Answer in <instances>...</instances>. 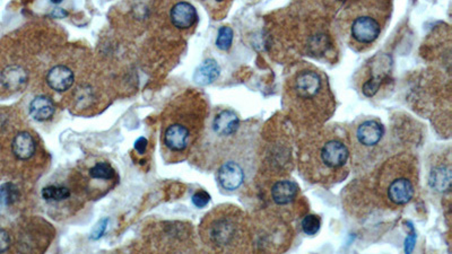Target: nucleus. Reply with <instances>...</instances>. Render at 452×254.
Returning <instances> with one entry per match:
<instances>
[{"mask_svg": "<svg viewBox=\"0 0 452 254\" xmlns=\"http://www.w3.org/2000/svg\"><path fill=\"white\" fill-rule=\"evenodd\" d=\"M297 156L299 173L308 182L324 187L340 183L351 169L349 134L333 126L306 129Z\"/></svg>", "mask_w": 452, "mask_h": 254, "instance_id": "1", "label": "nucleus"}, {"mask_svg": "<svg viewBox=\"0 0 452 254\" xmlns=\"http://www.w3.org/2000/svg\"><path fill=\"white\" fill-rule=\"evenodd\" d=\"M284 105L294 123L311 129L320 127L331 117L335 98L322 71L303 67L286 82Z\"/></svg>", "mask_w": 452, "mask_h": 254, "instance_id": "2", "label": "nucleus"}, {"mask_svg": "<svg viewBox=\"0 0 452 254\" xmlns=\"http://www.w3.org/2000/svg\"><path fill=\"white\" fill-rule=\"evenodd\" d=\"M202 239L214 251L245 253L254 251L252 223L236 206H220L200 225Z\"/></svg>", "mask_w": 452, "mask_h": 254, "instance_id": "3", "label": "nucleus"}, {"mask_svg": "<svg viewBox=\"0 0 452 254\" xmlns=\"http://www.w3.org/2000/svg\"><path fill=\"white\" fill-rule=\"evenodd\" d=\"M419 183L417 161L410 154L387 159L376 176V191L387 208H401L415 197Z\"/></svg>", "mask_w": 452, "mask_h": 254, "instance_id": "4", "label": "nucleus"}, {"mask_svg": "<svg viewBox=\"0 0 452 254\" xmlns=\"http://www.w3.org/2000/svg\"><path fill=\"white\" fill-rule=\"evenodd\" d=\"M206 102L197 93L177 100L168 125L163 131V144L170 152L182 154L193 145L205 120Z\"/></svg>", "mask_w": 452, "mask_h": 254, "instance_id": "5", "label": "nucleus"}, {"mask_svg": "<svg viewBox=\"0 0 452 254\" xmlns=\"http://www.w3.org/2000/svg\"><path fill=\"white\" fill-rule=\"evenodd\" d=\"M379 3H364L349 10L345 17V30L349 44L358 49L369 48L381 35L385 23L388 19L387 10Z\"/></svg>", "mask_w": 452, "mask_h": 254, "instance_id": "6", "label": "nucleus"}, {"mask_svg": "<svg viewBox=\"0 0 452 254\" xmlns=\"http://www.w3.org/2000/svg\"><path fill=\"white\" fill-rule=\"evenodd\" d=\"M385 129L376 118H363L351 126L349 132L351 165L369 166L382 154Z\"/></svg>", "mask_w": 452, "mask_h": 254, "instance_id": "7", "label": "nucleus"}, {"mask_svg": "<svg viewBox=\"0 0 452 254\" xmlns=\"http://www.w3.org/2000/svg\"><path fill=\"white\" fill-rule=\"evenodd\" d=\"M245 164L243 158L229 159L220 165L217 180L226 191L238 190L245 181Z\"/></svg>", "mask_w": 452, "mask_h": 254, "instance_id": "8", "label": "nucleus"}, {"mask_svg": "<svg viewBox=\"0 0 452 254\" xmlns=\"http://www.w3.org/2000/svg\"><path fill=\"white\" fill-rule=\"evenodd\" d=\"M299 188L297 182L288 179L274 181L269 189V197L272 205L278 208H284L297 201Z\"/></svg>", "mask_w": 452, "mask_h": 254, "instance_id": "9", "label": "nucleus"}, {"mask_svg": "<svg viewBox=\"0 0 452 254\" xmlns=\"http://www.w3.org/2000/svg\"><path fill=\"white\" fill-rule=\"evenodd\" d=\"M170 21L180 31L195 28L198 21V14L195 7L186 1H177L170 10Z\"/></svg>", "mask_w": 452, "mask_h": 254, "instance_id": "10", "label": "nucleus"}, {"mask_svg": "<svg viewBox=\"0 0 452 254\" xmlns=\"http://www.w3.org/2000/svg\"><path fill=\"white\" fill-rule=\"evenodd\" d=\"M240 129V119L236 112L222 110L213 120V131L220 139H231L238 134Z\"/></svg>", "mask_w": 452, "mask_h": 254, "instance_id": "11", "label": "nucleus"}, {"mask_svg": "<svg viewBox=\"0 0 452 254\" xmlns=\"http://www.w3.org/2000/svg\"><path fill=\"white\" fill-rule=\"evenodd\" d=\"M75 83V75L71 68L64 64H57L52 67L46 75V84L55 92H66Z\"/></svg>", "mask_w": 452, "mask_h": 254, "instance_id": "12", "label": "nucleus"}, {"mask_svg": "<svg viewBox=\"0 0 452 254\" xmlns=\"http://www.w3.org/2000/svg\"><path fill=\"white\" fill-rule=\"evenodd\" d=\"M12 153L16 159L25 162L33 157L37 150V144L33 136L28 131H19L14 136L12 140Z\"/></svg>", "mask_w": 452, "mask_h": 254, "instance_id": "13", "label": "nucleus"}, {"mask_svg": "<svg viewBox=\"0 0 452 254\" xmlns=\"http://www.w3.org/2000/svg\"><path fill=\"white\" fill-rule=\"evenodd\" d=\"M389 66H390V64L388 62H376V64H372V67H371L372 75H371L370 78H367L364 82L363 87H362V91H363L365 96H374L379 91L382 80H385L389 73Z\"/></svg>", "mask_w": 452, "mask_h": 254, "instance_id": "14", "label": "nucleus"}, {"mask_svg": "<svg viewBox=\"0 0 452 254\" xmlns=\"http://www.w3.org/2000/svg\"><path fill=\"white\" fill-rule=\"evenodd\" d=\"M30 114L37 121L50 120L55 114V107L51 100L46 96H37L30 105Z\"/></svg>", "mask_w": 452, "mask_h": 254, "instance_id": "15", "label": "nucleus"}, {"mask_svg": "<svg viewBox=\"0 0 452 254\" xmlns=\"http://www.w3.org/2000/svg\"><path fill=\"white\" fill-rule=\"evenodd\" d=\"M220 66L213 59H207L202 62L195 73V80L199 85H208L220 76Z\"/></svg>", "mask_w": 452, "mask_h": 254, "instance_id": "16", "label": "nucleus"}, {"mask_svg": "<svg viewBox=\"0 0 452 254\" xmlns=\"http://www.w3.org/2000/svg\"><path fill=\"white\" fill-rule=\"evenodd\" d=\"M451 183V169L448 162L446 165H439L432 170L431 184L437 191L450 190Z\"/></svg>", "mask_w": 452, "mask_h": 254, "instance_id": "17", "label": "nucleus"}, {"mask_svg": "<svg viewBox=\"0 0 452 254\" xmlns=\"http://www.w3.org/2000/svg\"><path fill=\"white\" fill-rule=\"evenodd\" d=\"M43 199L49 202H60L71 197V190L64 185H48L42 190Z\"/></svg>", "mask_w": 452, "mask_h": 254, "instance_id": "18", "label": "nucleus"}, {"mask_svg": "<svg viewBox=\"0 0 452 254\" xmlns=\"http://www.w3.org/2000/svg\"><path fill=\"white\" fill-rule=\"evenodd\" d=\"M89 175L94 180L110 181L114 178L116 171L109 163L98 162L89 170Z\"/></svg>", "mask_w": 452, "mask_h": 254, "instance_id": "19", "label": "nucleus"}, {"mask_svg": "<svg viewBox=\"0 0 452 254\" xmlns=\"http://www.w3.org/2000/svg\"><path fill=\"white\" fill-rule=\"evenodd\" d=\"M19 198V191L12 182L0 187V205L10 206Z\"/></svg>", "mask_w": 452, "mask_h": 254, "instance_id": "20", "label": "nucleus"}, {"mask_svg": "<svg viewBox=\"0 0 452 254\" xmlns=\"http://www.w3.org/2000/svg\"><path fill=\"white\" fill-rule=\"evenodd\" d=\"M233 42V31L232 28L229 26H223L220 28L218 34H217L216 46L220 50L227 51L231 48Z\"/></svg>", "mask_w": 452, "mask_h": 254, "instance_id": "21", "label": "nucleus"}, {"mask_svg": "<svg viewBox=\"0 0 452 254\" xmlns=\"http://www.w3.org/2000/svg\"><path fill=\"white\" fill-rule=\"evenodd\" d=\"M302 230L306 235H315L320 230L321 221L320 218L315 215H306V217L303 218L302 223H301Z\"/></svg>", "mask_w": 452, "mask_h": 254, "instance_id": "22", "label": "nucleus"}, {"mask_svg": "<svg viewBox=\"0 0 452 254\" xmlns=\"http://www.w3.org/2000/svg\"><path fill=\"white\" fill-rule=\"evenodd\" d=\"M211 200V196L208 194L206 191H198L193 196V203L198 208H204L208 205V202Z\"/></svg>", "mask_w": 452, "mask_h": 254, "instance_id": "23", "label": "nucleus"}, {"mask_svg": "<svg viewBox=\"0 0 452 254\" xmlns=\"http://www.w3.org/2000/svg\"><path fill=\"white\" fill-rule=\"evenodd\" d=\"M107 221H109L107 219H102V221H98V223L95 225L94 230H92V234H91V239H101L102 236H103L104 232L107 230Z\"/></svg>", "mask_w": 452, "mask_h": 254, "instance_id": "24", "label": "nucleus"}, {"mask_svg": "<svg viewBox=\"0 0 452 254\" xmlns=\"http://www.w3.org/2000/svg\"><path fill=\"white\" fill-rule=\"evenodd\" d=\"M10 236L7 232L6 230L3 228H0V253L3 252H6L8 248H10Z\"/></svg>", "mask_w": 452, "mask_h": 254, "instance_id": "25", "label": "nucleus"}, {"mask_svg": "<svg viewBox=\"0 0 452 254\" xmlns=\"http://www.w3.org/2000/svg\"><path fill=\"white\" fill-rule=\"evenodd\" d=\"M147 145H148V141H147L146 138H138L136 143H134V149L137 150L138 154H144L146 152Z\"/></svg>", "mask_w": 452, "mask_h": 254, "instance_id": "26", "label": "nucleus"}, {"mask_svg": "<svg viewBox=\"0 0 452 254\" xmlns=\"http://www.w3.org/2000/svg\"><path fill=\"white\" fill-rule=\"evenodd\" d=\"M202 3H205L208 7H211L213 10H217V6H222L225 5L227 0H202Z\"/></svg>", "mask_w": 452, "mask_h": 254, "instance_id": "27", "label": "nucleus"}, {"mask_svg": "<svg viewBox=\"0 0 452 254\" xmlns=\"http://www.w3.org/2000/svg\"><path fill=\"white\" fill-rule=\"evenodd\" d=\"M52 15L55 16V17H64V16H67V12H64V10H62V8H55V10H53V14Z\"/></svg>", "mask_w": 452, "mask_h": 254, "instance_id": "28", "label": "nucleus"}, {"mask_svg": "<svg viewBox=\"0 0 452 254\" xmlns=\"http://www.w3.org/2000/svg\"><path fill=\"white\" fill-rule=\"evenodd\" d=\"M62 0H51V3H62Z\"/></svg>", "mask_w": 452, "mask_h": 254, "instance_id": "29", "label": "nucleus"}]
</instances>
